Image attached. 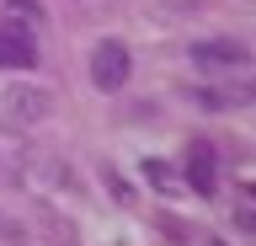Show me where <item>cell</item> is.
Segmentation results:
<instances>
[{
	"label": "cell",
	"instance_id": "1",
	"mask_svg": "<svg viewBox=\"0 0 256 246\" xmlns=\"http://www.w3.org/2000/svg\"><path fill=\"white\" fill-rule=\"evenodd\" d=\"M54 113V91L48 86H32V81H16L6 97H0V118H6V129H38L48 123Z\"/></svg>",
	"mask_w": 256,
	"mask_h": 246
},
{
	"label": "cell",
	"instance_id": "2",
	"mask_svg": "<svg viewBox=\"0 0 256 246\" xmlns=\"http://www.w3.org/2000/svg\"><path fill=\"white\" fill-rule=\"evenodd\" d=\"M128 81H134V54H128V43L123 38H102L91 49V86L107 91V97H118Z\"/></svg>",
	"mask_w": 256,
	"mask_h": 246
},
{
	"label": "cell",
	"instance_id": "3",
	"mask_svg": "<svg viewBox=\"0 0 256 246\" xmlns=\"http://www.w3.org/2000/svg\"><path fill=\"white\" fill-rule=\"evenodd\" d=\"M182 182H187L198 198L219 193V145H214V139H203V134L187 139V150H182Z\"/></svg>",
	"mask_w": 256,
	"mask_h": 246
},
{
	"label": "cell",
	"instance_id": "4",
	"mask_svg": "<svg viewBox=\"0 0 256 246\" xmlns=\"http://www.w3.org/2000/svg\"><path fill=\"white\" fill-rule=\"evenodd\" d=\"M187 59L203 70V75H230V70L251 65V49H246L240 38H198V43L187 49Z\"/></svg>",
	"mask_w": 256,
	"mask_h": 246
},
{
	"label": "cell",
	"instance_id": "5",
	"mask_svg": "<svg viewBox=\"0 0 256 246\" xmlns=\"http://www.w3.org/2000/svg\"><path fill=\"white\" fill-rule=\"evenodd\" d=\"M0 70H38V38L16 22H0Z\"/></svg>",
	"mask_w": 256,
	"mask_h": 246
},
{
	"label": "cell",
	"instance_id": "6",
	"mask_svg": "<svg viewBox=\"0 0 256 246\" xmlns=\"http://www.w3.org/2000/svg\"><path fill=\"white\" fill-rule=\"evenodd\" d=\"M187 102H198V107H208V113H224V107L240 102V91H230V86H192Z\"/></svg>",
	"mask_w": 256,
	"mask_h": 246
},
{
	"label": "cell",
	"instance_id": "7",
	"mask_svg": "<svg viewBox=\"0 0 256 246\" xmlns=\"http://www.w3.org/2000/svg\"><path fill=\"white\" fill-rule=\"evenodd\" d=\"M6 22H16V27H38V22H43V6H38V0H6Z\"/></svg>",
	"mask_w": 256,
	"mask_h": 246
},
{
	"label": "cell",
	"instance_id": "8",
	"mask_svg": "<svg viewBox=\"0 0 256 246\" xmlns=\"http://www.w3.org/2000/svg\"><path fill=\"white\" fill-rule=\"evenodd\" d=\"M144 177L155 182L160 193H176V187H182V177L171 171V161H160V155H150V161H144Z\"/></svg>",
	"mask_w": 256,
	"mask_h": 246
},
{
	"label": "cell",
	"instance_id": "9",
	"mask_svg": "<svg viewBox=\"0 0 256 246\" xmlns=\"http://www.w3.org/2000/svg\"><path fill=\"white\" fill-rule=\"evenodd\" d=\"M235 219H240V230H251V235H256V209H240Z\"/></svg>",
	"mask_w": 256,
	"mask_h": 246
},
{
	"label": "cell",
	"instance_id": "10",
	"mask_svg": "<svg viewBox=\"0 0 256 246\" xmlns=\"http://www.w3.org/2000/svg\"><path fill=\"white\" fill-rule=\"evenodd\" d=\"M240 102H256V81H246V86H240Z\"/></svg>",
	"mask_w": 256,
	"mask_h": 246
},
{
	"label": "cell",
	"instance_id": "11",
	"mask_svg": "<svg viewBox=\"0 0 256 246\" xmlns=\"http://www.w3.org/2000/svg\"><path fill=\"white\" fill-rule=\"evenodd\" d=\"M246 193H251V198H256V182H246Z\"/></svg>",
	"mask_w": 256,
	"mask_h": 246
}]
</instances>
